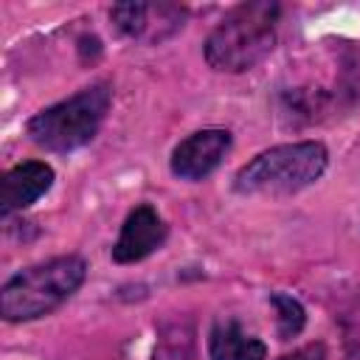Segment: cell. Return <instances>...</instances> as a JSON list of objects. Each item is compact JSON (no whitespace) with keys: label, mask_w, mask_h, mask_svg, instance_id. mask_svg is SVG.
I'll list each match as a JSON object with an SVG mask.
<instances>
[{"label":"cell","mask_w":360,"mask_h":360,"mask_svg":"<svg viewBox=\"0 0 360 360\" xmlns=\"http://www.w3.org/2000/svg\"><path fill=\"white\" fill-rule=\"evenodd\" d=\"M281 6L276 0H250L231 8L208 34L202 53L219 73H242L259 65L276 45Z\"/></svg>","instance_id":"6da1fadb"},{"label":"cell","mask_w":360,"mask_h":360,"mask_svg":"<svg viewBox=\"0 0 360 360\" xmlns=\"http://www.w3.org/2000/svg\"><path fill=\"white\" fill-rule=\"evenodd\" d=\"M329 152L321 141H295L259 152L233 174V191L245 197H287L326 172Z\"/></svg>","instance_id":"7a4b0ae2"},{"label":"cell","mask_w":360,"mask_h":360,"mask_svg":"<svg viewBox=\"0 0 360 360\" xmlns=\"http://www.w3.org/2000/svg\"><path fill=\"white\" fill-rule=\"evenodd\" d=\"M87 262L82 256H56L14 273L0 290V315L11 323L37 321L62 307L84 281Z\"/></svg>","instance_id":"3957f363"},{"label":"cell","mask_w":360,"mask_h":360,"mask_svg":"<svg viewBox=\"0 0 360 360\" xmlns=\"http://www.w3.org/2000/svg\"><path fill=\"white\" fill-rule=\"evenodd\" d=\"M110 104H112V87L107 82H98L31 115L25 132L37 146L48 152H73L96 138L98 127L107 118Z\"/></svg>","instance_id":"277c9868"},{"label":"cell","mask_w":360,"mask_h":360,"mask_svg":"<svg viewBox=\"0 0 360 360\" xmlns=\"http://www.w3.org/2000/svg\"><path fill=\"white\" fill-rule=\"evenodd\" d=\"M186 11L169 3H118L110 8L112 25L135 42H163L183 28Z\"/></svg>","instance_id":"5b68a950"},{"label":"cell","mask_w":360,"mask_h":360,"mask_svg":"<svg viewBox=\"0 0 360 360\" xmlns=\"http://www.w3.org/2000/svg\"><path fill=\"white\" fill-rule=\"evenodd\" d=\"M228 152H231V132L219 127H208V129H197L188 138H183L172 149L169 166L174 177L194 183V180L208 177Z\"/></svg>","instance_id":"8992f818"},{"label":"cell","mask_w":360,"mask_h":360,"mask_svg":"<svg viewBox=\"0 0 360 360\" xmlns=\"http://www.w3.org/2000/svg\"><path fill=\"white\" fill-rule=\"evenodd\" d=\"M166 242V222L152 205H135L112 245V262L118 264H135L146 256H152Z\"/></svg>","instance_id":"52a82bcc"},{"label":"cell","mask_w":360,"mask_h":360,"mask_svg":"<svg viewBox=\"0 0 360 360\" xmlns=\"http://www.w3.org/2000/svg\"><path fill=\"white\" fill-rule=\"evenodd\" d=\"M51 186H53V169L45 160H25L11 166L3 174V191H0L3 217H11L14 211L34 205Z\"/></svg>","instance_id":"ba28073f"},{"label":"cell","mask_w":360,"mask_h":360,"mask_svg":"<svg viewBox=\"0 0 360 360\" xmlns=\"http://www.w3.org/2000/svg\"><path fill=\"white\" fill-rule=\"evenodd\" d=\"M211 360H264L267 346L250 335L239 321H217L208 332Z\"/></svg>","instance_id":"9c48e42d"},{"label":"cell","mask_w":360,"mask_h":360,"mask_svg":"<svg viewBox=\"0 0 360 360\" xmlns=\"http://www.w3.org/2000/svg\"><path fill=\"white\" fill-rule=\"evenodd\" d=\"M270 304L276 307V323H278V335L287 340V338H295L304 323H307V312L301 307V301L295 295H287V292H273L270 295Z\"/></svg>","instance_id":"30bf717a"},{"label":"cell","mask_w":360,"mask_h":360,"mask_svg":"<svg viewBox=\"0 0 360 360\" xmlns=\"http://www.w3.org/2000/svg\"><path fill=\"white\" fill-rule=\"evenodd\" d=\"M278 360H329V357H326L321 343H307V346H301V349H295V352H290Z\"/></svg>","instance_id":"8fae6325"}]
</instances>
